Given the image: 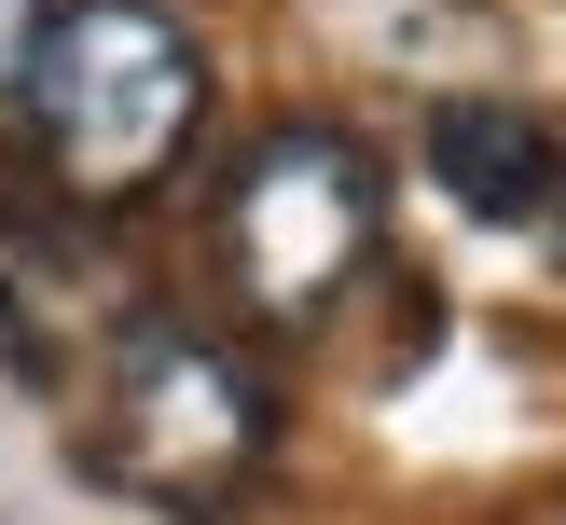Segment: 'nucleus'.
Wrapping results in <instances>:
<instances>
[{
	"label": "nucleus",
	"instance_id": "nucleus-4",
	"mask_svg": "<svg viewBox=\"0 0 566 525\" xmlns=\"http://www.w3.org/2000/svg\"><path fill=\"white\" fill-rule=\"evenodd\" d=\"M111 318H125V291H111L97 235L70 208H42V193H0V346L14 359H97Z\"/></svg>",
	"mask_w": 566,
	"mask_h": 525
},
{
	"label": "nucleus",
	"instance_id": "nucleus-7",
	"mask_svg": "<svg viewBox=\"0 0 566 525\" xmlns=\"http://www.w3.org/2000/svg\"><path fill=\"white\" fill-rule=\"evenodd\" d=\"M553 221H566V193H553Z\"/></svg>",
	"mask_w": 566,
	"mask_h": 525
},
{
	"label": "nucleus",
	"instance_id": "nucleus-3",
	"mask_svg": "<svg viewBox=\"0 0 566 525\" xmlns=\"http://www.w3.org/2000/svg\"><path fill=\"white\" fill-rule=\"evenodd\" d=\"M387 249V180L346 125H263L221 180V276L263 332H318Z\"/></svg>",
	"mask_w": 566,
	"mask_h": 525
},
{
	"label": "nucleus",
	"instance_id": "nucleus-6",
	"mask_svg": "<svg viewBox=\"0 0 566 525\" xmlns=\"http://www.w3.org/2000/svg\"><path fill=\"white\" fill-rule=\"evenodd\" d=\"M42 28H55V0H0V111L28 97V55H42Z\"/></svg>",
	"mask_w": 566,
	"mask_h": 525
},
{
	"label": "nucleus",
	"instance_id": "nucleus-2",
	"mask_svg": "<svg viewBox=\"0 0 566 525\" xmlns=\"http://www.w3.org/2000/svg\"><path fill=\"white\" fill-rule=\"evenodd\" d=\"M28 138H42V180L70 208H125L208 125V55L166 0H55L42 55H28Z\"/></svg>",
	"mask_w": 566,
	"mask_h": 525
},
{
	"label": "nucleus",
	"instance_id": "nucleus-1",
	"mask_svg": "<svg viewBox=\"0 0 566 525\" xmlns=\"http://www.w3.org/2000/svg\"><path fill=\"white\" fill-rule=\"evenodd\" d=\"M83 442H97V470L125 497H153V512H235V497L263 484L276 414H263V374H249L208 318L125 304V318L97 332V359H83Z\"/></svg>",
	"mask_w": 566,
	"mask_h": 525
},
{
	"label": "nucleus",
	"instance_id": "nucleus-5",
	"mask_svg": "<svg viewBox=\"0 0 566 525\" xmlns=\"http://www.w3.org/2000/svg\"><path fill=\"white\" fill-rule=\"evenodd\" d=\"M429 166H442V193H457L470 221H539L553 193H566L553 125L512 111V97H442V111H429Z\"/></svg>",
	"mask_w": 566,
	"mask_h": 525
}]
</instances>
